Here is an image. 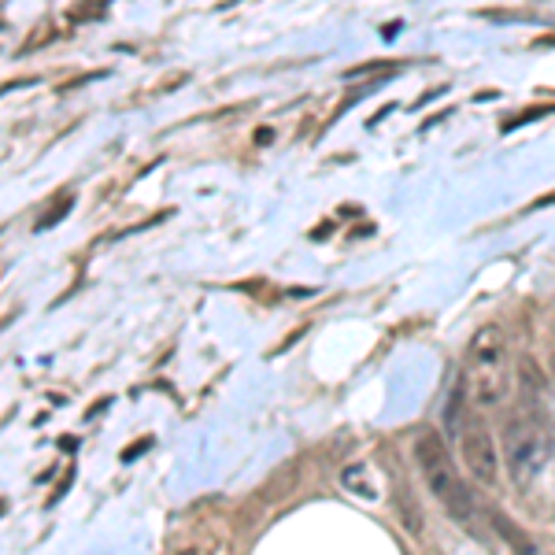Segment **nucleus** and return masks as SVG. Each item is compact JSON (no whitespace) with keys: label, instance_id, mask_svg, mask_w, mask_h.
Wrapping results in <instances>:
<instances>
[{"label":"nucleus","instance_id":"1","mask_svg":"<svg viewBox=\"0 0 555 555\" xmlns=\"http://www.w3.org/2000/svg\"><path fill=\"white\" fill-rule=\"evenodd\" d=\"M460 389L470 400V408L486 411L500 408L512 397V352H507L504 330L500 326H481L470 337L467 360H463Z\"/></svg>","mask_w":555,"mask_h":555},{"label":"nucleus","instance_id":"7","mask_svg":"<svg viewBox=\"0 0 555 555\" xmlns=\"http://www.w3.org/2000/svg\"><path fill=\"white\" fill-rule=\"evenodd\" d=\"M552 371H555V360H552Z\"/></svg>","mask_w":555,"mask_h":555},{"label":"nucleus","instance_id":"6","mask_svg":"<svg viewBox=\"0 0 555 555\" xmlns=\"http://www.w3.org/2000/svg\"><path fill=\"white\" fill-rule=\"evenodd\" d=\"M178 555H204V552H193V548H185V552H178Z\"/></svg>","mask_w":555,"mask_h":555},{"label":"nucleus","instance_id":"3","mask_svg":"<svg viewBox=\"0 0 555 555\" xmlns=\"http://www.w3.org/2000/svg\"><path fill=\"white\" fill-rule=\"evenodd\" d=\"M500 455H504L515 486H533L555 455L548 423L537 411H518L512 423L504 426V449H500Z\"/></svg>","mask_w":555,"mask_h":555},{"label":"nucleus","instance_id":"4","mask_svg":"<svg viewBox=\"0 0 555 555\" xmlns=\"http://www.w3.org/2000/svg\"><path fill=\"white\" fill-rule=\"evenodd\" d=\"M455 408H460V418L449 411V423L452 434L460 441V455L467 463L470 478H478L481 486H496L500 481V449H496V437L489 434V426L481 423L478 411H470V400L463 397V389L455 392Z\"/></svg>","mask_w":555,"mask_h":555},{"label":"nucleus","instance_id":"2","mask_svg":"<svg viewBox=\"0 0 555 555\" xmlns=\"http://www.w3.org/2000/svg\"><path fill=\"white\" fill-rule=\"evenodd\" d=\"M415 460H418V470H423V478H426V486H429V492H434L437 504H441L455 522H474V515H478V500H474L467 481L460 478L449 449H444V441L434 434V429H429V434H418Z\"/></svg>","mask_w":555,"mask_h":555},{"label":"nucleus","instance_id":"5","mask_svg":"<svg viewBox=\"0 0 555 555\" xmlns=\"http://www.w3.org/2000/svg\"><path fill=\"white\" fill-rule=\"evenodd\" d=\"M204 555H237V552H234V544H230L227 537H215L208 548H204Z\"/></svg>","mask_w":555,"mask_h":555}]
</instances>
